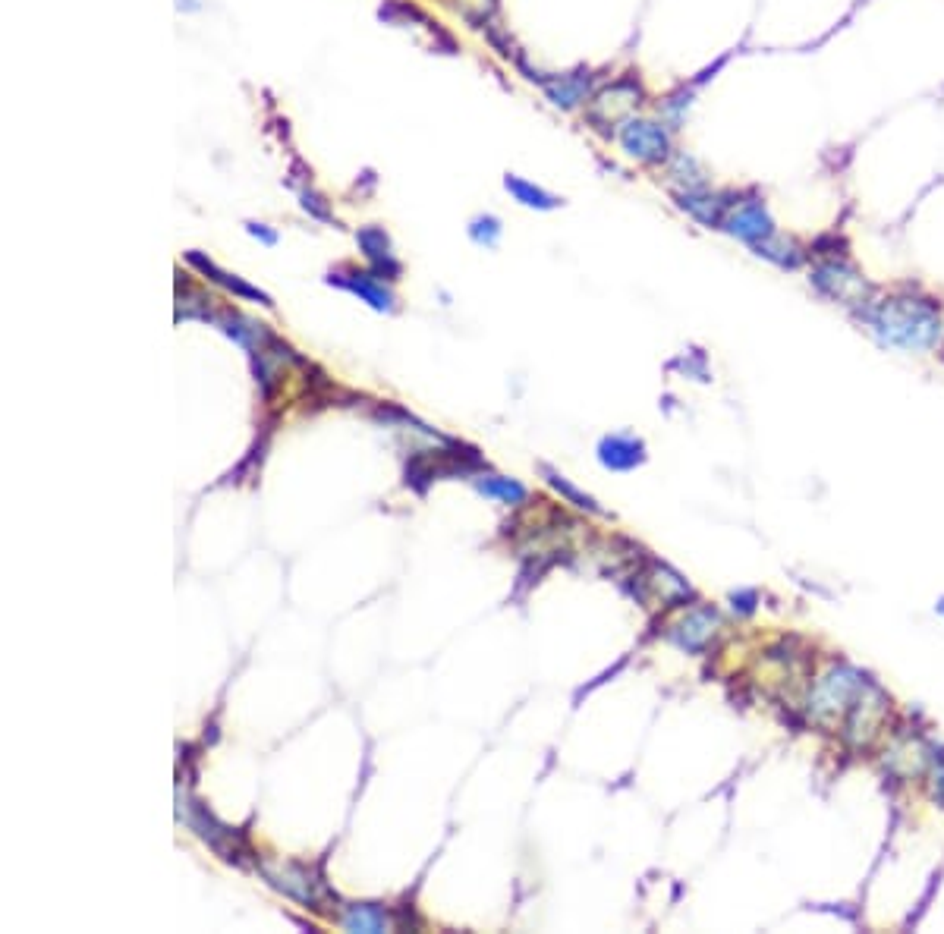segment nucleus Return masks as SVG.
Wrapping results in <instances>:
<instances>
[{
  "label": "nucleus",
  "instance_id": "obj_16",
  "mask_svg": "<svg viewBox=\"0 0 944 934\" xmlns=\"http://www.w3.org/2000/svg\"><path fill=\"white\" fill-rule=\"evenodd\" d=\"M504 189L513 195V202H520L523 208L554 211V208L564 205L561 195H554V192L542 189L539 183H532V180H523V177H517V173H507V177H504Z\"/></svg>",
  "mask_w": 944,
  "mask_h": 934
},
{
  "label": "nucleus",
  "instance_id": "obj_10",
  "mask_svg": "<svg viewBox=\"0 0 944 934\" xmlns=\"http://www.w3.org/2000/svg\"><path fill=\"white\" fill-rule=\"evenodd\" d=\"M664 180H668L671 192L702 189V186H712V173H708V167L693 155V151H674L671 161L664 164Z\"/></svg>",
  "mask_w": 944,
  "mask_h": 934
},
{
  "label": "nucleus",
  "instance_id": "obj_25",
  "mask_svg": "<svg viewBox=\"0 0 944 934\" xmlns=\"http://www.w3.org/2000/svg\"><path fill=\"white\" fill-rule=\"evenodd\" d=\"M938 611H941V614H944V601H941V604H938Z\"/></svg>",
  "mask_w": 944,
  "mask_h": 934
},
{
  "label": "nucleus",
  "instance_id": "obj_7",
  "mask_svg": "<svg viewBox=\"0 0 944 934\" xmlns=\"http://www.w3.org/2000/svg\"><path fill=\"white\" fill-rule=\"evenodd\" d=\"M557 111H583L598 92V73L592 67H576L570 73H548L539 85Z\"/></svg>",
  "mask_w": 944,
  "mask_h": 934
},
{
  "label": "nucleus",
  "instance_id": "obj_19",
  "mask_svg": "<svg viewBox=\"0 0 944 934\" xmlns=\"http://www.w3.org/2000/svg\"><path fill=\"white\" fill-rule=\"evenodd\" d=\"M690 107H693V85H690V89L680 85V89H674L671 95H664L658 101V120L668 123L677 133V129L683 126V120H686V114H690Z\"/></svg>",
  "mask_w": 944,
  "mask_h": 934
},
{
  "label": "nucleus",
  "instance_id": "obj_9",
  "mask_svg": "<svg viewBox=\"0 0 944 934\" xmlns=\"http://www.w3.org/2000/svg\"><path fill=\"white\" fill-rule=\"evenodd\" d=\"M265 878L277 887L290 894L293 900L299 903H309V906H318V890H321V881H315L309 875V868L303 865H284V868H265Z\"/></svg>",
  "mask_w": 944,
  "mask_h": 934
},
{
  "label": "nucleus",
  "instance_id": "obj_12",
  "mask_svg": "<svg viewBox=\"0 0 944 934\" xmlns=\"http://www.w3.org/2000/svg\"><path fill=\"white\" fill-rule=\"evenodd\" d=\"M598 460H602L605 469L627 472L646 460V444L630 438V434H611V438L598 444Z\"/></svg>",
  "mask_w": 944,
  "mask_h": 934
},
{
  "label": "nucleus",
  "instance_id": "obj_20",
  "mask_svg": "<svg viewBox=\"0 0 944 934\" xmlns=\"http://www.w3.org/2000/svg\"><path fill=\"white\" fill-rule=\"evenodd\" d=\"M476 488L485 497H498V501H504V504L526 501V488L520 482H513V479H482V482H476Z\"/></svg>",
  "mask_w": 944,
  "mask_h": 934
},
{
  "label": "nucleus",
  "instance_id": "obj_11",
  "mask_svg": "<svg viewBox=\"0 0 944 934\" xmlns=\"http://www.w3.org/2000/svg\"><path fill=\"white\" fill-rule=\"evenodd\" d=\"M356 243H359L362 252H366V258H369L378 274H384L388 280L400 277V262L391 255V236L384 233V227H375V224L362 227L356 233Z\"/></svg>",
  "mask_w": 944,
  "mask_h": 934
},
{
  "label": "nucleus",
  "instance_id": "obj_3",
  "mask_svg": "<svg viewBox=\"0 0 944 934\" xmlns=\"http://www.w3.org/2000/svg\"><path fill=\"white\" fill-rule=\"evenodd\" d=\"M614 142L630 161L649 170H664V164H668L677 151L674 129L668 123H661L658 117H646V114H633L630 120L620 123Z\"/></svg>",
  "mask_w": 944,
  "mask_h": 934
},
{
  "label": "nucleus",
  "instance_id": "obj_22",
  "mask_svg": "<svg viewBox=\"0 0 944 934\" xmlns=\"http://www.w3.org/2000/svg\"><path fill=\"white\" fill-rule=\"evenodd\" d=\"M469 236L476 240L479 246H485V249H495L498 246V240H501V221L495 214H479V217H472V224H469Z\"/></svg>",
  "mask_w": 944,
  "mask_h": 934
},
{
  "label": "nucleus",
  "instance_id": "obj_21",
  "mask_svg": "<svg viewBox=\"0 0 944 934\" xmlns=\"http://www.w3.org/2000/svg\"><path fill=\"white\" fill-rule=\"evenodd\" d=\"M542 472L548 475V482H551V485H554L557 491H561V494L567 497V501H570L573 507H579V510H589V513H602V507H598V504L592 501L589 494H583V491H579V488H573V485H570V482L564 479L561 472H554V469H548V466H542Z\"/></svg>",
  "mask_w": 944,
  "mask_h": 934
},
{
  "label": "nucleus",
  "instance_id": "obj_4",
  "mask_svg": "<svg viewBox=\"0 0 944 934\" xmlns=\"http://www.w3.org/2000/svg\"><path fill=\"white\" fill-rule=\"evenodd\" d=\"M809 284L819 296L834 302V306H844L853 312H863L875 299V287L847 258H825V262H819L809 271Z\"/></svg>",
  "mask_w": 944,
  "mask_h": 934
},
{
  "label": "nucleus",
  "instance_id": "obj_17",
  "mask_svg": "<svg viewBox=\"0 0 944 934\" xmlns=\"http://www.w3.org/2000/svg\"><path fill=\"white\" fill-rule=\"evenodd\" d=\"M715 626H718V614L708 611V607H702V611H693L690 617H686V620L677 626L674 639H677V645H683L686 651H699L708 639L715 636Z\"/></svg>",
  "mask_w": 944,
  "mask_h": 934
},
{
  "label": "nucleus",
  "instance_id": "obj_23",
  "mask_svg": "<svg viewBox=\"0 0 944 934\" xmlns=\"http://www.w3.org/2000/svg\"><path fill=\"white\" fill-rule=\"evenodd\" d=\"M299 205H303V211L312 214L315 221H325V224H334V227H337L334 214H331V208H328V202H325V195H318L312 186L299 189Z\"/></svg>",
  "mask_w": 944,
  "mask_h": 934
},
{
  "label": "nucleus",
  "instance_id": "obj_5",
  "mask_svg": "<svg viewBox=\"0 0 944 934\" xmlns=\"http://www.w3.org/2000/svg\"><path fill=\"white\" fill-rule=\"evenodd\" d=\"M721 230L727 236H734V240H740L743 246L753 249L762 240H768V236L778 233V221H775V214H771L765 195L756 192V189H746V192H740V199L734 202V208L727 211Z\"/></svg>",
  "mask_w": 944,
  "mask_h": 934
},
{
  "label": "nucleus",
  "instance_id": "obj_6",
  "mask_svg": "<svg viewBox=\"0 0 944 934\" xmlns=\"http://www.w3.org/2000/svg\"><path fill=\"white\" fill-rule=\"evenodd\" d=\"M674 205L690 214L693 221L705 230H721L727 211L734 208V202L740 199V189H718V186H702V189H680L671 192Z\"/></svg>",
  "mask_w": 944,
  "mask_h": 934
},
{
  "label": "nucleus",
  "instance_id": "obj_15",
  "mask_svg": "<svg viewBox=\"0 0 944 934\" xmlns=\"http://www.w3.org/2000/svg\"><path fill=\"white\" fill-rule=\"evenodd\" d=\"M753 252L759 258H765V262L784 268V271H797L806 262V249L800 246V240H793V236H787L781 230L775 236H768V240H762L759 246H753Z\"/></svg>",
  "mask_w": 944,
  "mask_h": 934
},
{
  "label": "nucleus",
  "instance_id": "obj_1",
  "mask_svg": "<svg viewBox=\"0 0 944 934\" xmlns=\"http://www.w3.org/2000/svg\"><path fill=\"white\" fill-rule=\"evenodd\" d=\"M860 318L882 346H894V350L907 353H929L944 337L941 309L926 296L897 293L872 299Z\"/></svg>",
  "mask_w": 944,
  "mask_h": 934
},
{
  "label": "nucleus",
  "instance_id": "obj_18",
  "mask_svg": "<svg viewBox=\"0 0 944 934\" xmlns=\"http://www.w3.org/2000/svg\"><path fill=\"white\" fill-rule=\"evenodd\" d=\"M340 925L347 931L378 934V931H388V912H384L378 903H353L340 916Z\"/></svg>",
  "mask_w": 944,
  "mask_h": 934
},
{
  "label": "nucleus",
  "instance_id": "obj_13",
  "mask_svg": "<svg viewBox=\"0 0 944 934\" xmlns=\"http://www.w3.org/2000/svg\"><path fill=\"white\" fill-rule=\"evenodd\" d=\"M186 262L189 265H196L202 274H208V280H214V284H221L224 290H230V293H236V296H243V299H252V302H262L265 309H271L274 302H271V296L268 293H262L259 287H252V284H246V280H240L236 274H227V271H221L218 265L211 262V258H205L202 252H186Z\"/></svg>",
  "mask_w": 944,
  "mask_h": 934
},
{
  "label": "nucleus",
  "instance_id": "obj_8",
  "mask_svg": "<svg viewBox=\"0 0 944 934\" xmlns=\"http://www.w3.org/2000/svg\"><path fill=\"white\" fill-rule=\"evenodd\" d=\"M860 689V673L850 667H834L831 673L819 680L812 692V711L828 718V714H838L841 708H847V702Z\"/></svg>",
  "mask_w": 944,
  "mask_h": 934
},
{
  "label": "nucleus",
  "instance_id": "obj_24",
  "mask_svg": "<svg viewBox=\"0 0 944 934\" xmlns=\"http://www.w3.org/2000/svg\"><path fill=\"white\" fill-rule=\"evenodd\" d=\"M246 230H249V233L255 236V240H262L265 246H274V243H277V233H274V230H268L265 224H255V221H249V224H246Z\"/></svg>",
  "mask_w": 944,
  "mask_h": 934
},
{
  "label": "nucleus",
  "instance_id": "obj_2",
  "mask_svg": "<svg viewBox=\"0 0 944 934\" xmlns=\"http://www.w3.org/2000/svg\"><path fill=\"white\" fill-rule=\"evenodd\" d=\"M649 101L646 85H642L639 73H624L614 76L611 82L598 85V92L592 95V101L583 107V120L592 133H598L602 139H614L617 129L624 120H630L633 114H639V107Z\"/></svg>",
  "mask_w": 944,
  "mask_h": 934
},
{
  "label": "nucleus",
  "instance_id": "obj_14",
  "mask_svg": "<svg viewBox=\"0 0 944 934\" xmlns=\"http://www.w3.org/2000/svg\"><path fill=\"white\" fill-rule=\"evenodd\" d=\"M328 284H337V287H343V290L356 293L362 302H369V306H372V309H378V312H391V309H394V296H391V290H388V287H381L378 280H375V274H359V271H353L350 277L331 274V277H328Z\"/></svg>",
  "mask_w": 944,
  "mask_h": 934
}]
</instances>
